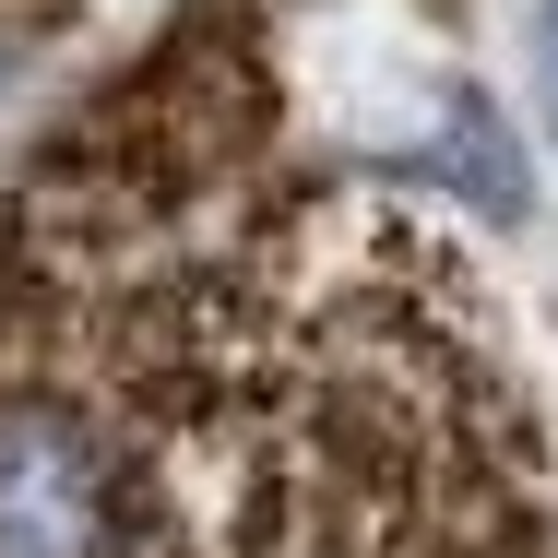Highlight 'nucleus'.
I'll return each instance as SVG.
<instances>
[{
  "label": "nucleus",
  "mask_w": 558,
  "mask_h": 558,
  "mask_svg": "<svg viewBox=\"0 0 558 558\" xmlns=\"http://www.w3.org/2000/svg\"><path fill=\"white\" fill-rule=\"evenodd\" d=\"M440 191H463L475 215H523V155H511V119L487 108L475 84H451V108H440V131H428V155H416Z\"/></svg>",
  "instance_id": "nucleus-2"
},
{
  "label": "nucleus",
  "mask_w": 558,
  "mask_h": 558,
  "mask_svg": "<svg viewBox=\"0 0 558 558\" xmlns=\"http://www.w3.org/2000/svg\"><path fill=\"white\" fill-rule=\"evenodd\" d=\"M0 558H558L487 274L298 131L250 0L0 191Z\"/></svg>",
  "instance_id": "nucleus-1"
},
{
  "label": "nucleus",
  "mask_w": 558,
  "mask_h": 558,
  "mask_svg": "<svg viewBox=\"0 0 558 558\" xmlns=\"http://www.w3.org/2000/svg\"><path fill=\"white\" fill-rule=\"evenodd\" d=\"M0 84H12V48H0Z\"/></svg>",
  "instance_id": "nucleus-3"
}]
</instances>
